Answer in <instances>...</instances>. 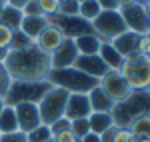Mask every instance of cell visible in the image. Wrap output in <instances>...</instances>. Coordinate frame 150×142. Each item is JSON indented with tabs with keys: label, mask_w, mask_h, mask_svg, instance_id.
<instances>
[{
	"label": "cell",
	"mask_w": 150,
	"mask_h": 142,
	"mask_svg": "<svg viewBox=\"0 0 150 142\" xmlns=\"http://www.w3.org/2000/svg\"><path fill=\"white\" fill-rule=\"evenodd\" d=\"M2 64L6 72L10 74L12 80H46L48 72L52 70L50 66V54L42 52L34 42L26 48L18 50H6Z\"/></svg>",
	"instance_id": "1"
},
{
	"label": "cell",
	"mask_w": 150,
	"mask_h": 142,
	"mask_svg": "<svg viewBox=\"0 0 150 142\" xmlns=\"http://www.w3.org/2000/svg\"><path fill=\"white\" fill-rule=\"evenodd\" d=\"M120 76L126 80L132 92H140V90H148L150 88V60L144 54L132 52L122 58L120 64Z\"/></svg>",
	"instance_id": "2"
},
{
	"label": "cell",
	"mask_w": 150,
	"mask_h": 142,
	"mask_svg": "<svg viewBox=\"0 0 150 142\" xmlns=\"http://www.w3.org/2000/svg\"><path fill=\"white\" fill-rule=\"evenodd\" d=\"M150 112V92L148 90H140V92H132L126 100L114 104L110 116L114 126H130V122L138 118L140 114H148Z\"/></svg>",
	"instance_id": "3"
},
{
	"label": "cell",
	"mask_w": 150,
	"mask_h": 142,
	"mask_svg": "<svg viewBox=\"0 0 150 142\" xmlns=\"http://www.w3.org/2000/svg\"><path fill=\"white\" fill-rule=\"evenodd\" d=\"M46 80L52 86H60L68 92H78V94H88L98 84V80L90 78L88 74L80 72L74 66H70V68H52L48 72Z\"/></svg>",
	"instance_id": "4"
},
{
	"label": "cell",
	"mask_w": 150,
	"mask_h": 142,
	"mask_svg": "<svg viewBox=\"0 0 150 142\" xmlns=\"http://www.w3.org/2000/svg\"><path fill=\"white\" fill-rule=\"evenodd\" d=\"M70 92L60 88V86H52L46 94L38 100V112H40V122L50 126L52 122L64 116L66 110V102H68Z\"/></svg>",
	"instance_id": "5"
},
{
	"label": "cell",
	"mask_w": 150,
	"mask_h": 142,
	"mask_svg": "<svg viewBox=\"0 0 150 142\" xmlns=\"http://www.w3.org/2000/svg\"><path fill=\"white\" fill-rule=\"evenodd\" d=\"M52 88L48 80H12L8 94L4 96L6 104H18V102H36Z\"/></svg>",
	"instance_id": "6"
},
{
	"label": "cell",
	"mask_w": 150,
	"mask_h": 142,
	"mask_svg": "<svg viewBox=\"0 0 150 142\" xmlns=\"http://www.w3.org/2000/svg\"><path fill=\"white\" fill-rule=\"evenodd\" d=\"M92 32L102 42H112L116 36H120L122 32H126V24L120 16V10H102L92 22Z\"/></svg>",
	"instance_id": "7"
},
{
	"label": "cell",
	"mask_w": 150,
	"mask_h": 142,
	"mask_svg": "<svg viewBox=\"0 0 150 142\" xmlns=\"http://www.w3.org/2000/svg\"><path fill=\"white\" fill-rule=\"evenodd\" d=\"M120 16L126 24V30L134 32V34H148V10L144 4L140 2H130L126 6L118 8Z\"/></svg>",
	"instance_id": "8"
},
{
	"label": "cell",
	"mask_w": 150,
	"mask_h": 142,
	"mask_svg": "<svg viewBox=\"0 0 150 142\" xmlns=\"http://www.w3.org/2000/svg\"><path fill=\"white\" fill-rule=\"evenodd\" d=\"M98 86H100L104 92L114 100V104L122 102V100H126L128 96L132 94L130 86H128L126 80L120 76V72H118V70H108L102 78L98 80Z\"/></svg>",
	"instance_id": "9"
},
{
	"label": "cell",
	"mask_w": 150,
	"mask_h": 142,
	"mask_svg": "<svg viewBox=\"0 0 150 142\" xmlns=\"http://www.w3.org/2000/svg\"><path fill=\"white\" fill-rule=\"evenodd\" d=\"M14 110H16V118H18V130L24 134H30L34 128L42 124L36 102H18V104H14Z\"/></svg>",
	"instance_id": "10"
},
{
	"label": "cell",
	"mask_w": 150,
	"mask_h": 142,
	"mask_svg": "<svg viewBox=\"0 0 150 142\" xmlns=\"http://www.w3.org/2000/svg\"><path fill=\"white\" fill-rule=\"evenodd\" d=\"M74 68H78L80 72L88 74L94 80H100L104 74L108 72V66L100 60L98 54H78V58L74 62Z\"/></svg>",
	"instance_id": "11"
},
{
	"label": "cell",
	"mask_w": 150,
	"mask_h": 142,
	"mask_svg": "<svg viewBox=\"0 0 150 142\" xmlns=\"http://www.w3.org/2000/svg\"><path fill=\"white\" fill-rule=\"evenodd\" d=\"M78 58V50L74 46V42L66 38L60 46L50 54V66L52 68H70L74 66V62Z\"/></svg>",
	"instance_id": "12"
},
{
	"label": "cell",
	"mask_w": 150,
	"mask_h": 142,
	"mask_svg": "<svg viewBox=\"0 0 150 142\" xmlns=\"http://www.w3.org/2000/svg\"><path fill=\"white\" fill-rule=\"evenodd\" d=\"M66 40V36H64V32L58 28V26H54V24H48L46 28L40 32V34L36 36V40H34V44L42 52H46V54H52L54 50H56L62 42Z\"/></svg>",
	"instance_id": "13"
},
{
	"label": "cell",
	"mask_w": 150,
	"mask_h": 142,
	"mask_svg": "<svg viewBox=\"0 0 150 142\" xmlns=\"http://www.w3.org/2000/svg\"><path fill=\"white\" fill-rule=\"evenodd\" d=\"M90 114H92V108H90L88 94L70 92L68 102H66V110H64V116L68 120H74V118H88Z\"/></svg>",
	"instance_id": "14"
},
{
	"label": "cell",
	"mask_w": 150,
	"mask_h": 142,
	"mask_svg": "<svg viewBox=\"0 0 150 142\" xmlns=\"http://www.w3.org/2000/svg\"><path fill=\"white\" fill-rule=\"evenodd\" d=\"M48 26V16H22V22H20V32L26 38H30L32 42L36 40V36L40 34L44 28Z\"/></svg>",
	"instance_id": "15"
},
{
	"label": "cell",
	"mask_w": 150,
	"mask_h": 142,
	"mask_svg": "<svg viewBox=\"0 0 150 142\" xmlns=\"http://www.w3.org/2000/svg\"><path fill=\"white\" fill-rule=\"evenodd\" d=\"M88 100H90L92 112H112V108H114V100L106 94L98 84L88 92Z\"/></svg>",
	"instance_id": "16"
},
{
	"label": "cell",
	"mask_w": 150,
	"mask_h": 142,
	"mask_svg": "<svg viewBox=\"0 0 150 142\" xmlns=\"http://www.w3.org/2000/svg\"><path fill=\"white\" fill-rule=\"evenodd\" d=\"M138 36L140 34H134V32H122L120 36H116L114 40L110 42L112 46L120 52V56H128V54H132V52H136V44H138Z\"/></svg>",
	"instance_id": "17"
},
{
	"label": "cell",
	"mask_w": 150,
	"mask_h": 142,
	"mask_svg": "<svg viewBox=\"0 0 150 142\" xmlns=\"http://www.w3.org/2000/svg\"><path fill=\"white\" fill-rule=\"evenodd\" d=\"M74 46L78 50V54H98V48L102 44V40L98 36L90 32V34H82L78 38H72Z\"/></svg>",
	"instance_id": "18"
},
{
	"label": "cell",
	"mask_w": 150,
	"mask_h": 142,
	"mask_svg": "<svg viewBox=\"0 0 150 142\" xmlns=\"http://www.w3.org/2000/svg\"><path fill=\"white\" fill-rule=\"evenodd\" d=\"M98 56H100V60L108 66V70H118L120 64H122V58H124V56H120V52H118L110 42H102V44H100Z\"/></svg>",
	"instance_id": "19"
},
{
	"label": "cell",
	"mask_w": 150,
	"mask_h": 142,
	"mask_svg": "<svg viewBox=\"0 0 150 142\" xmlns=\"http://www.w3.org/2000/svg\"><path fill=\"white\" fill-rule=\"evenodd\" d=\"M88 126H90V132L92 134H98L100 136L106 130H110L114 126V122H112L110 112H92L88 116Z\"/></svg>",
	"instance_id": "20"
},
{
	"label": "cell",
	"mask_w": 150,
	"mask_h": 142,
	"mask_svg": "<svg viewBox=\"0 0 150 142\" xmlns=\"http://www.w3.org/2000/svg\"><path fill=\"white\" fill-rule=\"evenodd\" d=\"M18 130V118H16V110L14 104H4L0 112V132L2 134H10Z\"/></svg>",
	"instance_id": "21"
},
{
	"label": "cell",
	"mask_w": 150,
	"mask_h": 142,
	"mask_svg": "<svg viewBox=\"0 0 150 142\" xmlns=\"http://www.w3.org/2000/svg\"><path fill=\"white\" fill-rule=\"evenodd\" d=\"M22 10H18V8H12V6H4L2 12H0V22L6 24L8 28H12L14 32L20 28V22H22Z\"/></svg>",
	"instance_id": "22"
},
{
	"label": "cell",
	"mask_w": 150,
	"mask_h": 142,
	"mask_svg": "<svg viewBox=\"0 0 150 142\" xmlns=\"http://www.w3.org/2000/svg\"><path fill=\"white\" fill-rule=\"evenodd\" d=\"M132 134L136 136V138H148L150 140V112L148 114H140L138 118H134L130 122V126H128Z\"/></svg>",
	"instance_id": "23"
},
{
	"label": "cell",
	"mask_w": 150,
	"mask_h": 142,
	"mask_svg": "<svg viewBox=\"0 0 150 142\" xmlns=\"http://www.w3.org/2000/svg\"><path fill=\"white\" fill-rule=\"evenodd\" d=\"M100 12H102V8H100V4L96 0H82V2H78V16L82 20H86V22H92Z\"/></svg>",
	"instance_id": "24"
},
{
	"label": "cell",
	"mask_w": 150,
	"mask_h": 142,
	"mask_svg": "<svg viewBox=\"0 0 150 142\" xmlns=\"http://www.w3.org/2000/svg\"><path fill=\"white\" fill-rule=\"evenodd\" d=\"M70 132L80 140L82 136H86L90 132V126H88V118H74L70 120Z\"/></svg>",
	"instance_id": "25"
},
{
	"label": "cell",
	"mask_w": 150,
	"mask_h": 142,
	"mask_svg": "<svg viewBox=\"0 0 150 142\" xmlns=\"http://www.w3.org/2000/svg\"><path fill=\"white\" fill-rule=\"evenodd\" d=\"M36 4H38V8L40 12L44 14V16H56L58 12H60V0H36Z\"/></svg>",
	"instance_id": "26"
},
{
	"label": "cell",
	"mask_w": 150,
	"mask_h": 142,
	"mask_svg": "<svg viewBox=\"0 0 150 142\" xmlns=\"http://www.w3.org/2000/svg\"><path fill=\"white\" fill-rule=\"evenodd\" d=\"M12 40H14V30L8 28L6 24L0 22V54H4V52L10 48Z\"/></svg>",
	"instance_id": "27"
},
{
	"label": "cell",
	"mask_w": 150,
	"mask_h": 142,
	"mask_svg": "<svg viewBox=\"0 0 150 142\" xmlns=\"http://www.w3.org/2000/svg\"><path fill=\"white\" fill-rule=\"evenodd\" d=\"M50 138H52V132H50V126L46 124H40L38 128H34L28 134V142H46Z\"/></svg>",
	"instance_id": "28"
},
{
	"label": "cell",
	"mask_w": 150,
	"mask_h": 142,
	"mask_svg": "<svg viewBox=\"0 0 150 142\" xmlns=\"http://www.w3.org/2000/svg\"><path fill=\"white\" fill-rule=\"evenodd\" d=\"M112 142H138V138L132 134V130L130 128H126V126H116L114 128V136H112Z\"/></svg>",
	"instance_id": "29"
},
{
	"label": "cell",
	"mask_w": 150,
	"mask_h": 142,
	"mask_svg": "<svg viewBox=\"0 0 150 142\" xmlns=\"http://www.w3.org/2000/svg\"><path fill=\"white\" fill-rule=\"evenodd\" d=\"M62 16H78V0H64L60 2V12Z\"/></svg>",
	"instance_id": "30"
},
{
	"label": "cell",
	"mask_w": 150,
	"mask_h": 142,
	"mask_svg": "<svg viewBox=\"0 0 150 142\" xmlns=\"http://www.w3.org/2000/svg\"><path fill=\"white\" fill-rule=\"evenodd\" d=\"M136 52L150 56V32L148 34H140L138 36V44H136Z\"/></svg>",
	"instance_id": "31"
},
{
	"label": "cell",
	"mask_w": 150,
	"mask_h": 142,
	"mask_svg": "<svg viewBox=\"0 0 150 142\" xmlns=\"http://www.w3.org/2000/svg\"><path fill=\"white\" fill-rule=\"evenodd\" d=\"M0 142H28V134L16 130V132H10V134H2L0 136Z\"/></svg>",
	"instance_id": "32"
},
{
	"label": "cell",
	"mask_w": 150,
	"mask_h": 142,
	"mask_svg": "<svg viewBox=\"0 0 150 142\" xmlns=\"http://www.w3.org/2000/svg\"><path fill=\"white\" fill-rule=\"evenodd\" d=\"M64 130H70V120L66 116H62V118H58L56 122L50 124V132L52 134H58V132H64Z\"/></svg>",
	"instance_id": "33"
},
{
	"label": "cell",
	"mask_w": 150,
	"mask_h": 142,
	"mask_svg": "<svg viewBox=\"0 0 150 142\" xmlns=\"http://www.w3.org/2000/svg\"><path fill=\"white\" fill-rule=\"evenodd\" d=\"M52 140H54V142H80L70 130H64V132H58V134H52Z\"/></svg>",
	"instance_id": "34"
},
{
	"label": "cell",
	"mask_w": 150,
	"mask_h": 142,
	"mask_svg": "<svg viewBox=\"0 0 150 142\" xmlns=\"http://www.w3.org/2000/svg\"><path fill=\"white\" fill-rule=\"evenodd\" d=\"M96 2L100 4V8H102V10H116V8H118L116 0H96Z\"/></svg>",
	"instance_id": "35"
},
{
	"label": "cell",
	"mask_w": 150,
	"mask_h": 142,
	"mask_svg": "<svg viewBox=\"0 0 150 142\" xmlns=\"http://www.w3.org/2000/svg\"><path fill=\"white\" fill-rule=\"evenodd\" d=\"M26 2H28V0H6V6H12V8L22 10L24 6H26Z\"/></svg>",
	"instance_id": "36"
},
{
	"label": "cell",
	"mask_w": 150,
	"mask_h": 142,
	"mask_svg": "<svg viewBox=\"0 0 150 142\" xmlns=\"http://www.w3.org/2000/svg\"><path fill=\"white\" fill-rule=\"evenodd\" d=\"M114 128H116V126H112L110 130H106L104 134H100V142H112V136H114Z\"/></svg>",
	"instance_id": "37"
},
{
	"label": "cell",
	"mask_w": 150,
	"mask_h": 142,
	"mask_svg": "<svg viewBox=\"0 0 150 142\" xmlns=\"http://www.w3.org/2000/svg\"><path fill=\"white\" fill-rule=\"evenodd\" d=\"M80 142H100V136L98 134H92V132H88L86 136H82Z\"/></svg>",
	"instance_id": "38"
},
{
	"label": "cell",
	"mask_w": 150,
	"mask_h": 142,
	"mask_svg": "<svg viewBox=\"0 0 150 142\" xmlns=\"http://www.w3.org/2000/svg\"><path fill=\"white\" fill-rule=\"evenodd\" d=\"M130 2H134V0H116V4H118V8H122V6H126Z\"/></svg>",
	"instance_id": "39"
},
{
	"label": "cell",
	"mask_w": 150,
	"mask_h": 142,
	"mask_svg": "<svg viewBox=\"0 0 150 142\" xmlns=\"http://www.w3.org/2000/svg\"><path fill=\"white\" fill-rule=\"evenodd\" d=\"M4 104H6V100H4V98L0 96V112H2V108H4Z\"/></svg>",
	"instance_id": "40"
},
{
	"label": "cell",
	"mask_w": 150,
	"mask_h": 142,
	"mask_svg": "<svg viewBox=\"0 0 150 142\" xmlns=\"http://www.w3.org/2000/svg\"><path fill=\"white\" fill-rule=\"evenodd\" d=\"M4 72H6V68H4V64H2V60H0V76H2Z\"/></svg>",
	"instance_id": "41"
},
{
	"label": "cell",
	"mask_w": 150,
	"mask_h": 142,
	"mask_svg": "<svg viewBox=\"0 0 150 142\" xmlns=\"http://www.w3.org/2000/svg\"><path fill=\"white\" fill-rule=\"evenodd\" d=\"M144 6H146V10L150 12V0H148V2H146V4H144Z\"/></svg>",
	"instance_id": "42"
},
{
	"label": "cell",
	"mask_w": 150,
	"mask_h": 142,
	"mask_svg": "<svg viewBox=\"0 0 150 142\" xmlns=\"http://www.w3.org/2000/svg\"><path fill=\"white\" fill-rule=\"evenodd\" d=\"M134 2H140V4H146L148 0H134Z\"/></svg>",
	"instance_id": "43"
},
{
	"label": "cell",
	"mask_w": 150,
	"mask_h": 142,
	"mask_svg": "<svg viewBox=\"0 0 150 142\" xmlns=\"http://www.w3.org/2000/svg\"><path fill=\"white\" fill-rule=\"evenodd\" d=\"M138 142H150V140H148V138H140Z\"/></svg>",
	"instance_id": "44"
},
{
	"label": "cell",
	"mask_w": 150,
	"mask_h": 142,
	"mask_svg": "<svg viewBox=\"0 0 150 142\" xmlns=\"http://www.w3.org/2000/svg\"><path fill=\"white\" fill-rule=\"evenodd\" d=\"M148 30H150V12H148Z\"/></svg>",
	"instance_id": "45"
},
{
	"label": "cell",
	"mask_w": 150,
	"mask_h": 142,
	"mask_svg": "<svg viewBox=\"0 0 150 142\" xmlns=\"http://www.w3.org/2000/svg\"><path fill=\"white\" fill-rule=\"evenodd\" d=\"M46 142H54V140H52V138H50V140H46Z\"/></svg>",
	"instance_id": "46"
},
{
	"label": "cell",
	"mask_w": 150,
	"mask_h": 142,
	"mask_svg": "<svg viewBox=\"0 0 150 142\" xmlns=\"http://www.w3.org/2000/svg\"><path fill=\"white\" fill-rule=\"evenodd\" d=\"M0 136H2V132H0Z\"/></svg>",
	"instance_id": "47"
},
{
	"label": "cell",
	"mask_w": 150,
	"mask_h": 142,
	"mask_svg": "<svg viewBox=\"0 0 150 142\" xmlns=\"http://www.w3.org/2000/svg\"><path fill=\"white\" fill-rule=\"evenodd\" d=\"M148 92H150V88H148Z\"/></svg>",
	"instance_id": "48"
},
{
	"label": "cell",
	"mask_w": 150,
	"mask_h": 142,
	"mask_svg": "<svg viewBox=\"0 0 150 142\" xmlns=\"http://www.w3.org/2000/svg\"><path fill=\"white\" fill-rule=\"evenodd\" d=\"M148 60H150V56H148Z\"/></svg>",
	"instance_id": "49"
}]
</instances>
